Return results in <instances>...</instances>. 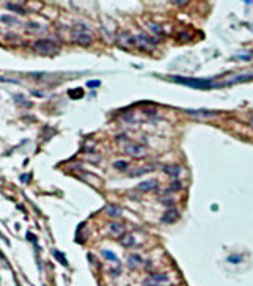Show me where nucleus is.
I'll return each instance as SVG.
<instances>
[{
    "mask_svg": "<svg viewBox=\"0 0 253 286\" xmlns=\"http://www.w3.org/2000/svg\"><path fill=\"white\" fill-rule=\"evenodd\" d=\"M170 80H173L176 83H183V85L192 87V88H197V90H209V88H220L222 87L220 83H214V82H211L208 79H190V77L174 76V77H170Z\"/></svg>",
    "mask_w": 253,
    "mask_h": 286,
    "instance_id": "nucleus-1",
    "label": "nucleus"
},
{
    "mask_svg": "<svg viewBox=\"0 0 253 286\" xmlns=\"http://www.w3.org/2000/svg\"><path fill=\"white\" fill-rule=\"evenodd\" d=\"M33 51L44 57H54L60 54V46L52 39H38L33 42Z\"/></svg>",
    "mask_w": 253,
    "mask_h": 286,
    "instance_id": "nucleus-2",
    "label": "nucleus"
},
{
    "mask_svg": "<svg viewBox=\"0 0 253 286\" xmlns=\"http://www.w3.org/2000/svg\"><path fill=\"white\" fill-rule=\"evenodd\" d=\"M71 38H72V41H75L80 46H88V44L93 42V33L85 24H77V25H74V29L71 32Z\"/></svg>",
    "mask_w": 253,
    "mask_h": 286,
    "instance_id": "nucleus-3",
    "label": "nucleus"
},
{
    "mask_svg": "<svg viewBox=\"0 0 253 286\" xmlns=\"http://www.w3.org/2000/svg\"><path fill=\"white\" fill-rule=\"evenodd\" d=\"M124 151H126V154H129L135 159H142L148 154V148L143 145H137V143H128L124 146Z\"/></svg>",
    "mask_w": 253,
    "mask_h": 286,
    "instance_id": "nucleus-4",
    "label": "nucleus"
},
{
    "mask_svg": "<svg viewBox=\"0 0 253 286\" xmlns=\"http://www.w3.org/2000/svg\"><path fill=\"white\" fill-rule=\"evenodd\" d=\"M156 42H157V39H153V38H149L146 35H137V36H134V44H137L140 49H143V51H149Z\"/></svg>",
    "mask_w": 253,
    "mask_h": 286,
    "instance_id": "nucleus-5",
    "label": "nucleus"
},
{
    "mask_svg": "<svg viewBox=\"0 0 253 286\" xmlns=\"http://www.w3.org/2000/svg\"><path fill=\"white\" fill-rule=\"evenodd\" d=\"M145 283L151 286H164V284H168V277L164 274H156V275H151Z\"/></svg>",
    "mask_w": 253,
    "mask_h": 286,
    "instance_id": "nucleus-6",
    "label": "nucleus"
},
{
    "mask_svg": "<svg viewBox=\"0 0 253 286\" xmlns=\"http://www.w3.org/2000/svg\"><path fill=\"white\" fill-rule=\"evenodd\" d=\"M179 217V214H178V211H176L174 208H168L165 212H164V216L160 217V222L162 223H173V222H176V219Z\"/></svg>",
    "mask_w": 253,
    "mask_h": 286,
    "instance_id": "nucleus-7",
    "label": "nucleus"
},
{
    "mask_svg": "<svg viewBox=\"0 0 253 286\" xmlns=\"http://www.w3.org/2000/svg\"><path fill=\"white\" fill-rule=\"evenodd\" d=\"M157 185H159L157 179H151V181H143V182H138L135 189H137V190H140V192H151V190H154Z\"/></svg>",
    "mask_w": 253,
    "mask_h": 286,
    "instance_id": "nucleus-8",
    "label": "nucleus"
},
{
    "mask_svg": "<svg viewBox=\"0 0 253 286\" xmlns=\"http://www.w3.org/2000/svg\"><path fill=\"white\" fill-rule=\"evenodd\" d=\"M109 231L113 236H120V234L124 233V223H121V222H112L109 225Z\"/></svg>",
    "mask_w": 253,
    "mask_h": 286,
    "instance_id": "nucleus-9",
    "label": "nucleus"
},
{
    "mask_svg": "<svg viewBox=\"0 0 253 286\" xmlns=\"http://www.w3.org/2000/svg\"><path fill=\"white\" fill-rule=\"evenodd\" d=\"M123 247H135V239L131 233H124V236L120 239Z\"/></svg>",
    "mask_w": 253,
    "mask_h": 286,
    "instance_id": "nucleus-10",
    "label": "nucleus"
},
{
    "mask_svg": "<svg viewBox=\"0 0 253 286\" xmlns=\"http://www.w3.org/2000/svg\"><path fill=\"white\" fill-rule=\"evenodd\" d=\"M164 172L168 175V176H173V178H178L179 173H181V168L178 165H164Z\"/></svg>",
    "mask_w": 253,
    "mask_h": 286,
    "instance_id": "nucleus-11",
    "label": "nucleus"
},
{
    "mask_svg": "<svg viewBox=\"0 0 253 286\" xmlns=\"http://www.w3.org/2000/svg\"><path fill=\"white\" fill-rule=\"evenodd\" d=\"M146 25H148V29L151 30V33H154V35H164V30H162V27L159 25V24H156V22H148Z\"/></svg>",
    "mask_w": 253,
    "mask_h": 286,
    "instance_id": "nucleus-12",
    "label": "nucleus"
},
{
    "mask_svg": "<svg viewBox=\"0 0 253 286\" xmlns=\"http://www.w3.org/2000/svg\"><path fill=\"white\" fill-rule=\"evenodd\" d=\"M190 115H201V116H214L219 115V112H211V110H187Z\"/></svg>",
    "mask_w": 253,
    "mask_h": 286,
    "instance_id": "nucleus-13",
    "label": "nucleus"
},
{
    "mask_svg": "<svg viewBox=\"0 0 253 286\" xmlns=\"http://www.w3.org/2000/svg\"><path fill=\"white\" fill-rule=\"evenodd\" d=\"M120 42L121 44H128V46H132L134 44V36H131L129 33H121L120 35Z\"/></svg>",
    "mask_w": 253,
    "mask_h": 286,
    "instance_id": "nucleus-14",
    "label": "nucleus"
},
{
    "mask_svg": "<svg viewBox=\"0 0 253 286\" xmlns=\"http://www.w3.org/2000/svg\"><path fill=\"white\" fill-rule=\"evenodd\" d=\"M107 212H109V216L118 217V216H121V212H123V209H121L120 206H107Z\"/></svg>",
    "mask_w": 253,
    "mask_h": 286,
    "instance_id": "nucleus-15",
    "label": "nucleus"
},
{
    "mask_svg": "<svg viewBox=\"0 0 253 286\" xmlns=\"http://www.w3.org/2000/svg\"><path fill=\"white\" fill-rule=\"evenodd\" d=\"M142 263V258L138 256V255H132V256H129V266L134 269V267H137L138 264Z\"/></svg>",
    "mask_w": 253,
    "mask_h": 286,
    "instance_id": "nucleus-16",
    "label": "nucleus"
},
{
    "mask_svg": "<svg viewBox=\"0 0 253 286\" xmlns=\"http://www.w3.org/2000/svg\"><path fill=\"white\" fill-rule=\"evenodd\" d=\"M149 172H153V167H148V168H140V170H137V172H131L129 176H142V175L149 173Z\"/></svg>",
    "mask_w": 253,
    "mask_h": 286,
    "instance_id": "nucleus-17",
    "label": "nucleus"
},
{
    "mask_svg": "<svg viewBox=\"0 0 253 286\" xmlns=\"http://www.w3.org/2000/svg\"><path fill=\"white\" fill-rule=\"evenodd\" d=\"M54 256L60 261V263L63 264V266H68V261H66V256L61 253V252H58V250H54Z\"/></svg>",
    "mask_w": 253,
    "mask_h": 286,
    "instance_id": "nucleus-18",
    "label": "nucleus"
},
{
    "mask_svg": "<svg viewBox=\"0 0 253 286\" xmlns=\"http://www.w3.org/2000/svg\"><path fill=\"white\" fill-rule=\"evenodd\" d=\"M82 93H84V91H82L80 88H77V90H69V91H68V94H69L72 99H74V98H77V99L82 98Z\"/></svg>",
    "mask_w": 253,
    "mask_h": 286,
    "instance_id": "nucleus-19",
    "label": "nucleus"
},
{
    "mask_svg": "<svg viewBox=\"0 0 253 286\" xmlns=\"http://www.w3.org/2000/svg\"><path fill=\"white\" fill-rule=\"evenodd\" d=\"M102 255H104L107 259H110V261H115V263H118V258H116V255H115V253H112L110 250H104V252H102Z\"/></svg>",
    "mask_w": 253,
    "mask_h": 286,
    "instance_id": "nucleus-20",
    "label": "nucleus"
},
{
    "mask_svg": "<svg viewBox=\"0 0 253 286\" xmlns=\"http://www.w3.org/2000/svg\"><path fill=\"white\" fill-rule=\"evenodd\" d=\"M0 19H2V22H5V24H16L17 22V20H14L16 17H10V16H2Z\"/></svg>",
    "mask_w": 253,
    "mask_h": 286,
    "instance_id": "nucleus-21",
    "label": "nucleus"
},
{
    "mask_svg": "<svg viewBox=\"0 0 253 286\" xmlns=\"http://www.w3.org/2000/svg\"><path fill=\"white\" fill-rule=\"evenodd\" d=\"M101 85V80H88L87 82V87L88 88H97Z\"/></svg>",
    "mask_w": 253,
    "mask_h": 286,
    "instance_id": "nucleus-22",
    "label": "nucleus"
},
{
    "mask_svg": "<svg viewBox=\"0 0 253 286\" xmlns=\"http://www.w3.org/2000/svg\"><path fill=\"white\" fill-rule=\"evenodd\" d=\"M113 165H115V168H120V170H126V168H128V163H126V162H121V160H120V162H115Z\"/></svg>",
    "mask_w": 253,
    "mask_h": 286,
    "instance_id": "nucleus-23",
    "label": "nucleus"
},
{
    "mask_svg": "<svg viewBox=\"0 0 253 286\" xmlns=\"http://www.w3.org/2000/svg\"><path fill=\"white\" fill-rule=\"evenodd\" d=\"M181 187H183V185H181V182H179V181H173V182H171V185H170V189H171V190H179Z\"/></svg>",
    "mask_w": 253,
    "mask_h": 286,
    "instance_id": "nucleus-24",
    "label": "nucleus"
},
{
    "mask_svg": "<svg viewBox=\"0 0 253 286\" xmlns=\"http://www.w3.org/2000/svg\"><path fill=\"white\" fill-rule=\"evenodd\" d=\"M228 261H230V263H239V261H241V256H230Z\"/></svg>",
    "mask_w": 253,
    "mask_h": 286,
    "instance_id": "nucleus-25",
    "label": "nucleus"
},
{
    "mask_svg": "<svg viewBox=\"0 0 253 286\" xmlns=\"http://www.w3.org/2000/svg\"><path fill=\"white\" fill-rule=\"evenodd\" d=\"M30 179H32L30 175H22V176H20V181H22V182H29Z\"/></svg>",
    "mask_w": 253,
    "mask_h": 286,
    "instance_id": "nucleus-26",
    "label": "nucleus"
},
{
    "mask_svg": "<svg viewBox=\"0 0 253 286\" xmlns=\"http://www.w3.org/2000/svg\"><path fill=\"white\" fill-rule=\"evenodd\" d=\"M250 126L253 127V116H251V120H250Z\"/></svg>",
    "mask_w": 253,
    "mask_h": 286,
    "instance_id": "nucleus-27",
    "label": "nucleus"
},
{
    "mask_svg": "<svg viewBox=\"0 0 253 286\" xmlns=\"http://www.w3.org/2000/svg\"><path fill=\"white\" fill-rule=\"evenodd\" d=\"M146 286H151V284H146Z\"/></svg>",
    "mask_w": 253,
    "mask_h": 286,
    "instance_id": "nucleus-28",
    "label": "nucleus"
}]
</instances>
